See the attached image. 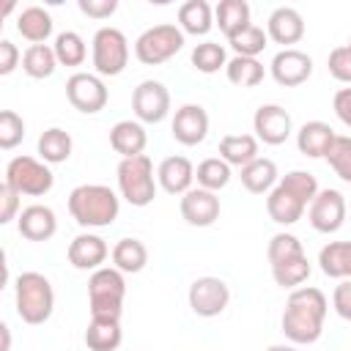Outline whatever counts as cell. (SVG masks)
I'll use <instances>...</instances> for the list:
<instances>
[{
  "mask_svg": "<svg viewBox=\"0 0 351 351\" xmlns=\"http://www.w3.org/2000/svg\"><path fill=\"white\" fill-rule=\"evenodd\" d=\"M326 310H329V302H326L321 288H313V285L293 288L288 293V302H285V310H282V318H280L282 335L293 346L315 343L324 332Z\"/></svg>",
  "mask_w": 351,
  "mask_h": 351,
  "instance_id": "1",
  "label": "cell"
},
{
  "mask_svg": "<svg viewBox=\"0 0 351 351\" xmlns=\"http://www.w3.org/2000/svg\"><path fill=\"white\" fill-rule=\"evenodd\" d=\"M318 195V181L307 170H291L280 176L277 186L266 195V214L277 225H293Z\"/></svg>",
  "mask_w": 351,
  "mask_h": 351,
  "instance_id": "2",
  "label": "cell"
},
{
  "mask_svg": "<svg viewBox=\"0 0 351 351\" xmlns=\"http://www.w3.org/2000/svg\"><path fill=\"white\" fill-rule=\"evenodd\" d=\"M121 197L104 184H80L69 192V214L80 228H107L118 219Z\"/></svg>",
  "mask_w": 351,
  "mask_h": 351,
  "instance_id": "3",
  "label": "cell"
},
{
  "mask_svg": "<svg viewBox=\"0 0 351 351\" xmlns=\"http://www.w3.org/2000/svg\"><path fill=\"white\" fill-rule=\"evenodd\" d=\"M14 307H16V315L30 326L49 321L55 310L52 282L41 271H22L14 282Z\"/></svg>",
  "mask_w": 351,
  "mask_h": 351,
  "instance_id": "4",
  "label": "cell"
},
{
  "mask_svg": "<svg viewBox=\"0 0 351 351\" xmlns=\"http://www.w3.org/2000/svg\"><path fill=\"white\" fill-rule=\"evenodd\" d=\"M123 296H126L123 271H118L115 266H101V269L90 271V277H88V310H90V318L121 321Z\"/></svg>",
  "mask_w": 351,
  "mask_h": 351,
  "instance_id": "5",
  "label": "cell"
},
{
  "mask_svg": "<svg viewBox=\"0 0 351 351\" xmlns=\"http://www.w3.org/2000/svg\"><path fill=\"white\" fill-rule=\"evenodd\" d=\"M115 176H118V192H121V197L129 206L143 208V206H151L154 203L156 189H159V181H156L154 162H151L148 154L121 159Z\"/></svg>",
  "mask_w": 351,
  "mask_h": 351,
  "instance_id": "6",
  "label": "cell"
},
{
  "mask_svg": "<svg viewBox=\"0 0 351 351\" xmlns=\"http://www.w3.org/2000/svg\"><path fill=\"white\" fill-rule=\"evenodd\" d=\"M90 63L99 77H118L129 63V41L118 27H99L90 41Z\"/></svg>",
  "mask_w": 351,
  "mask_h": 351,
  "instance_id": "7",
  "label": "cell"
},
{
  "mask_svg": "<svg viewBox=\"0 0 351 351\" xmlns=\"http://www.w3.org/2000/svg\"><path fill=\"white\" fill-rule=\"evenodd\" d=\"M16 195H27V197H41L52 189L55 176L49 170L47 162L36 159V156H14L5 165V181Z\"/></svg>",
  "mask_w": 351,
  "mask_h": 351,
  "instance_id": "8",
  "label": "cell"
},
{
  "mask_svg": "<svg viewBox=\"0 0 351 351\" xmlns=\"http://www.w3.org/2000/svg\"><path fill=\"white\" fill-rule=\"evenodd\" d=\"M184 47V30L178 25H154L143 30L134 41V58L145 66H159L178 55Z\"/></svg>",
  "mask_w": 351,
  "mask_h": 351,
  "instance_id": "9",
  "label": "cell"
},
{
  "mask_svg": "<svg viewBox=\"0 0 351 351\" xmlns=\"http://www.w3.org/2000/svg\"><path fill=\"white\" fill-rule=\"evenodd\" d=\"M186 302H189V307H192L195 315H200V318H217L230 304V288H228V282L222 277L206 274V277L192 280V285L186 291Z\"/></svg>",
  "mask_w": 351,
  "mask_h": 351,
  "instance_id": "10",
  "label": "cell"
},
{
  "mask_svg": "<svg viewBox=\"0 0 351 351\" xmlns=\"http://www.w3.org/2000/svg\"><path fill=\"white\" fill-rule=\"evenodd\" d=\"M66 99L74 110L85 112V115H96L107 107V85L99 74H90V71H74L69 80H66Z\"/></svg>",
  "mask_w": 351,
  "mask_h": 351,
  "instance_id": "11",
  "label": "cell"
},
{
  "mask_svg": "<svg viewBox=\"0 0 351 351\" xmlns=\"http://www.w3.org/2000/svg\"><path fill=\"white\" fill-rule=\"evenodd\" d=\"M132 110L140 123H162L170 115V90L159 80H143L132 90Z\"/></svg>",
  "mask_w": 351,
  "mask_h": 351,
  "instance_id": "12",
  "label": "cell"
},
{
  "mask_svg": "<svg viewBox=\"0 0 351 351\" xmlns=\"http://www.w3.org/2000/svg\"><path fill=\"white\" fill-rule=\"evenodd\" d=\"M346 211H348V203H346L343 192L318 189V195L307 206V219H310L313 230H318V233H337L346 222Z\"/></svg>",
  "mask_w": 351,
  "mask_h": 351,
  "instance_id": "13",
  "label": "cell"
},
{
  "mask_svg": "<svg viewBox=\"0 0 351 351\" xmlns=\"http://www.w3.org/2000/svg\"><path fill=\"white\" fill-rule=\"evenodd\" d=\"M252 132H255L258 143L282 145L293 134V118L280 104H261L252 115Z\"/></svg>",
  "mask_w": 351,
  "mask_h": 351,
  "instance_id": "14",
  "label": "cell"
},
{
  "mask_svg": "<svg viewBox=\"0 0 351 351\" xmlns=\"http://www.w3.org/2000/svg\"><path fill=\"white\" fill-rule=\"evenodd\" d=\"M269 71H271V77H274L277 85H282V88H296V85H302V82L310 80V74H313V58H310L307 52L296 49V47L280 49V52L271 58Z\"/></svg>",
  "mask_w": 351,
  "mask_h": 351,
  "instance_id": "15",
  "label": "cell"
},
{
  "mask_svg": "<svg viewBox=\"0 0 351 351\" xmlns=\"http://www.w3.org/2000/svg\"><path fill=\"white\" fill-rule=\"evenodd\" d=\"M178 208H181L184 222L192 225V228H208V225H214L219 219V211H222L217 192H208L203 186H192L186 195H181Z\"/></svg>",
  "mask_w": 351,
  "mask_h": 351,
  "instance_id": "16",
  "label": "cell"
},
{
  "mask_svg": "<svg viewBox=\"0 0 351 351\" xmlns=\"http://www.w3.org/2000/svg\"><path fill=\"white\" fill-rule=\"evenodd\" d=\"M170 134H173L176 143H181L186 148L200 145L208 134V112L200 104H181L173 115Z\"/></svg>",
  "mask_w": 351,
  "mask_h": 351,
  "instance_id": "17",
  "label": "cell"
},
{
  "mask_svg": "<svg viewBox=\"0 0 351 351\" xmlns=\"http://www.w3.org/2000/svg\"><path fill=\"white\" fill-rule=\"evenodd\" d=\"M110 252L112 250L107 247V241L101 236H96V233H80V236H74L69 241L66 258L80 271H96V269L104 266V261H107Z\"/></svg>",
  "mask_w": 351,
  "mask_h": 351,
  "instance_id": "18",
  "label": "cell"
},
{
  "mask_svg": "<svg viewBox=\"0 0 351 351\" xmlns=\"http://www.w3.org/2000/svg\"><path fill=\"white\" fill-rule=\"evenodd\" d=\"M16 230L27 241H49L58 233V217L49 206L33 203V206H25L22 214L16 217Z\"/></svg>",
  "mask_w": 351,
  "mask_h": 351,
  "instance_id": "19",
  "label": "cell"
},
{
  "mask_svg": "<svg viewBox=\"0 0 351 351\" xmlns=\"http://www.w3.org/2000/svg\"><path fill=\"white\" fill-rule=\"evenodd\" d=\"M266 33L274 44H282V49H291V44H299L304 36V19L296 8L280 5L266 19Z\"/></svg>",
  "mask_w": 351,
  "mask_h": 351,
  "instance_id": "20",
  "label": "cell"
},
{
  "mask_svg": "<svg viewBox=\"0 0 351 351\" xmlns=\"http://www.w3.org/2000/svg\"><path fill=\"white\" fill-rule=\"evenodd\" d=\"M156 181L167 195H186L195 181V165L186 156H165L156 167Z\"/></svg>",
  "mask_w": 351,
  "mask_h": 351,
  "instance_id": "21",
  "label": "cell"
},
{
  "mask_svg": "<svg viewBox=\"0 0 351 351\" xmlns=\"http://www.w3.org/2000/svg\"><path fill=\"white\" fill-rule=\"evenodd\" d=\"M335 137L337 134H335V129L329 123H324V121H307L296 132V148H299V154H304L310 159H324L329 154Z\"/></svg>",
  "mask_w": 351,
  "mask_h": 351,
  "instance_id": "22",
  "label": "cell"
},
{
  "mask_svg": "<svg viewBox=\"0 0 351 351\" xmlns=\"http://www.w3.org/2000/svg\"><path fill=\"white\" fill-rule=\"evenodd\" d=\"M110 145L115 154H121V159H129V156H140L148 145V134H145V126L140 121H118L112 129H110Z\"/></svg>",
  "mask_w": 351,
  "mask_h": 351,
  "instance_id": "23",
  "label": "cell"
},
{
  "mask_svg": "<svg viewBox=\"0 0 351 351\" xmlns=\"http://www.w3.org/2000/svg\"><path fill=\"white\" fill-rule=\"evenodd\" d=\"M241 186L252 195H269L277 181H280V173H277V165L266 156H258L255 162H250L247 167H241Z\"/></svg>",
  "mask_w": 351,
  "mask_h": 351,
  "instance_id": "24",
  "label": "cell"
},
{
  "mask_svg": "<svg viewBox=\"0 0 351 351\" xmlns=\"http://www.w3.org/2000/svg\"><path fill=\"white\" fill-rule=\"evenodd\" d=\"M214 25L225 38H233L244 27H250V3L247 0H219L214 8Z\"/></svg>",
  "mask_w": 351,
  "mask_h": 351,
  "instance_id": "25",
  "label": "cell"
},
{
  "mask_svg": "<svg viewBox=\"0 0 351 351\" xmlns=\"http://www.w3.org/2000/svg\"><path fill=\"white\" fill-rule=\"evenodd\" d=\"M16 30L30 44H47V38L52 36V16L41 5H27L16 16Z\"/></svg>",
  "mask_w": 351,
  "mask_h": 351,
  "instance_id": "26",
  "label": "cell"
},
{
  "mask_svg": "<svg viewBox=\"0 0 351 351\" xmlns=\"http://www.w3.org/2000/svg\"><path fill=\"white\" fill-rule=\"evenodd\" d=\"M258 154V137L255 134H225L219 140V159H225L230 167H247L255 162Z\"/></svg>",
  "mask_w": 351,
  "mask_h": 351,
  "instance_id": "27",
  "label": "cell"
},
{
  "mask_svg": "<svg viewBox=\"0 0 351 351\" xmlns=\"http://www.w3.org/2000/svg\"><path fill=\"white\" fill-rule=\"evenodd\" d=\"M318 266L332 280H351V241H329L318 252Z\"/></svg>",
  "mask_w": 351,
  "mask_h": 351,
  "instance_id": "28",
  "label": "cell"
},
{
  "mask_svg": "<svg viewBox=\"0 0 351 351\" xmlns=\"http://www.w3.org/2000/svg\"><path fill=\"white\" fill-rule=\"evenodd\" d=\"M178 27L184 36H206L214 27V8L206 0H186L178 5Z\"/></svg>",
  "mask_w": 351,
  "mask_h": 351,
  "instance_id": "29",
  "label": "cell"
},
{
  "mask_svg": "<svg viewBox=\"0 0 351 351\" xmlns=\"http://www.w3.org/2000/svg\"><path fill=\"white\" fill-rule=\"evenodd\" d=\"M123 340V329L121 321L112 318H90L88 329H85V346L88 351H115Z\"/></svg>",
  "mask_w": 351,
  "mask_h": 351,
  "instance_id": "30",
  "label": "cell"
},
{
  "mask_svg": "<svg viewBox=\"0 0 351 351\" xmlns=\"http://www.w3.org/2000/svg\"><path fill=\"white\" fill-rule=\"evenodd\" d=\"M36 148H38L41 162H47V165H60V162H66V159L71 156L74 143H71V134H69L66 129H60V126H49V129L41 132Z\"/></svg>",
  "mask_w": 351,
  "mask_h": 351,
  "instance_id": "31",
  "label": "cell"
},
{
  "mask_svg": "<svg viewBox=\"0 0 351 351\" xmlns=\"http://www.w3.org/2000/svg\"><path fill=\"white\" fill-rule=\"evenodd\" d=\"M110 258H112V266H115L118 271H123V274H137V271H143L145 263H148V250H145V244H143L140 239H121V241H115Z\"/></svg>",
  "mask_w": 351,
  "mask_h": 351,
  "instance_id": "32",
  "label": "cell"
},
{
  "mask_svg": "<svg viewBox=\"0 0 351 351\" xmlns=\"http://www.w3.org/2000/svg\"><path fill=\"white\" fill-rule=\"evenodd\" d=\"M58 58H55V49L49 44H30L25 52H22V71L33 80H47L55 74L58 69Z\"/></svg>",
  "mask_w": 351,
  "mask_h": 351,
  "instance_id": "33",
  "label": "cell"
},
{
  "mask_svg": "<svg viewBox=\"0 0 351 351\" xmlns=\"http://www.w3.org/2000/svg\"><path fill=\"white\" fill-rule=\"evenodd\" d=\"M225 77L230 85L236 88H255L263 82L266 77V69L258 58H241V55H233L225 66Z\"/></svg>",
  "mask_w": 351,
  "mask_h": 351,
  "instance_id": "34",
  "label": "cell"
},
{
  "mask_svg": "<svg viewBox=\"0 0 351 351\" xmlns=\"http://www.w3.org/2000/svg\"><path fill=\"white\" fill-rule=\"evenodd\" d=\"M230 165L225 162V159H219V156H208V159H203L197 167H195V181H197V186H203V189H208V192H219V189H225L228 184H230Z\"/></svg>",
  "mask_w": 351,
  "mask_h": 351,
  "instance_id": "35",
  "label": "cell"
},
{
  "mask_svg": "<svg viewBox=\"0 0 351 351\" xmlns=\"http://www.w3.org/2000/svg\"><path fill=\"white\" fill-rule=\"evenodd\" d=\"M55 58L60 66H82L85 58H88V47H85V38L77 33V30H63L55 36Z\"/></svg>",
  "mask_w": 351,
  "mask_h": 351,
  "instance_id": "36",
  "label": "cell"
},
{
  "mask_svg": "<svg viewBox=\"0 0 351 351\" xmlns=\"http://www.w3.org/2000/svg\"><path fill=\"white\" fill-rule=\"evenodd\" d=\"M189 60H192V66H195L200 74H217L219 69L228 66V52H225V47L217 44V41H203V44H195Z\"/></svg>",
  "mask_w": 351,
  "mask_h": 351,
  "instance_id": "37",
  "label": "cell"
},
{
  "mask_svg": "<svg viewBox=\"0 0 351 351\" xmlns=\"http://www.w3.org/2000/svg\"><path fill=\"white\" fill-rule=\"evenodd\" d=\"M310 271H313V266H310L307 255H299V258H291V261H285V263L271 266L274 282H277L280 288H291V291L299 288V285L310 277Z\"/></svg>",
  "mask_w": 351,
  "mask_h": 351,
  "instance_id": "38",
  "label": "cell"
},
{
  "mask_svg": "<svg viewBox=\"0 0 351 351\" xmlns=\"http://www.w3.org/2000/svg\"><path fill=\"white\" fill-rule=\"evenodd\" d=\"M228 44L241 58H258L266 49V44H269V33L263 27H258V25H250L241 33H236L233 38H228Z\"/></svg>",
  "mask_w": 351,
  "mask_h": 351,
  "instance_id": "39",
  "label": "cell"
},
{
  "mask_svg": "<svg viewBox=\"0 0 351 351\" xmlns=\"http://www.w3.org/2000/svg\"><path fill=\"white\" fill-rule=\"evenodd\" d=\"M299 255H304V247H302V241H299L293 233H285V230H282V233H274V236L269 239L266 258H269L271 266L285 263V261L299 258Z\"/></svg>",
  "mask_w": 351,
  "mask_h": 351,
  "instance_id": "40",
  "label": "cell"
},
{
  "mask_svg": "<svg viewBox=\"0 0 351 351\" xmlns=\"http://www.w3.org/2000/svg\"><path fill=\"white\" fill-rule=\"evenodd\" d=\"M329 162V167L335 170V176L346 184H351V137L348 134H337L329 154L324 156Z\"/></svg>",
  "mask_w": 351,
  "mask_h": 351,
  "instance_id": "41",
  "label": "cell"
},
{
  "mask_svg": "<svg viewBox=\"0 0 351 351\" xmlns=\"http://www.w3.org/2000/svg\"><path fill=\"white\" fill-rule=\"evenodd\" d=\"M25 137V121L22 115H16L14 110H3L0 112V148L3 151H11L22 143Z\"/></svg>",
  "mask_w": 351,
  "mask_h": 351,
  "instance_id": "42",
  "label": "cell"
},
{
  "mask_svg": "<svg viewBox=\"0 0 351 351\" xmlns=\"http://www.w3.org/2000/svg\"><path fill=\"white\" fill-rule=\"evenodd\" d=\"M326 66H329V74L343 82V85H351V47L343 44V47H335L326 58Z\"/></svg>",
  "mask_w": 351,
  "mask_h": 351,
  "instance_id": "43",
  "label": "cell"
},
{
  "mask_svg": "<svg viewBox=\"0 0 351 351\" xmlns=\"http://www.w3.org/2000/svg\"><path fill=\"white\" fill-rule=\"evenodd\" d=\"M19 197H22V195H16L8 184L0 186V222H3V225L14 222V219L22 214V208H19Z\"/></svg>",
  "mask_w": 351,
  "mask_h": 351,
  "instance_id": "44",
  "label": "cell"
},
{
  "mask_svg": "<svg viewBox=\"0 0 351 351\" xmlns=\"http://www.w3.org/2000/svg\"><path fill=\"white\" fill-rule=\"evenodd\" d=\"M332 307L343 321H351V280H340L332 291Z\"/></svg>",
  "mask_w": 351,
  "mask_h": 351,
  "instance_id": "45",
  "label": "cell"
},
{
  "mask_svg": "<svg viewBox=\"0 0 351 351\" xmlns=\"http://www.w3.org/2000/svg\"><path fill=\"white\" fill-rule=\"evenodd\" d=\"M77 8L90 19H107L115 14L118 0H77Z\"/></svg>",
  "mask_w": 351,
  "mask_h": 351,
  "instance_id": "46",
  "label": "cell"
},
{
  "mask_svg": "<svg viewBox=\"0 0 351 351\" xmlns=\"http://www.w3.org/2000/svg\"><path fill=\"white\" fill-rule=\"evenodd\" d=\"M19 60H22V55H19L16 44L8 41V38H0V74H3V77L11 74V71L19 66Z\"/></svg>",
  "mask_w": 351,
  "mask_h": 351,
  "instance_id": "47",
  "label": "cell"
},
{
  "mask_svg": "<svg viewBox=\"0 0 351 351\" xmlns=\"http://www.w3.org/2000/svg\"><path fill=\"white\" fill-rule=\"evenodd\" d=\"M332 110H335V115L340 118V123L351 129V88H340V90L335 93Z\"/></svg>",
  "mask_w": 351,
  "mask_h": 351,
  "instance_id": "48",
  "label": "cell"
},
{
  "mask_svg": "<svg viewBox=\"0 0 351 351\" xmlns=\"http://www.w3.org/2000/svg\"><path fill=\"white\" fill-rule=\"evenodd\" d=\"M0 335H3L0 351H8V348H11V329H8V324H0Z\"/></svg>",
  "mask_w": 351,
  "mask_h": 351,
  "instance_id": "49",
  "label": "cell"
},
{
  "mask_svg": "<svg viewBox=\"0 0 351 351\" xmlns=\"http://www.w3.org/2000/svg\"><path fill=\"white\" fill-rule=\"evenodd\" d=\"M266 351H296V346L293 343H277V346H269Z\"/></svg>",
  "mask_w": 351,
  "mask_h": 351,
  "instance_id": "50",
  "label": "cell"
},
{
  "mask_svg": "<svg viewBox=\"0 0 351 351\" xmlns=\"http://www.w3.org/2000/svg\"><path fill=\"white\" fill-rule=\"evenodd\" d=\"M348 47H351V38H348Z\"/></svg>",
  "mask_w": 351,
  "mask_h": 351,
  "instance_id": "51",
  "label": "cell"
}]
</instances>
